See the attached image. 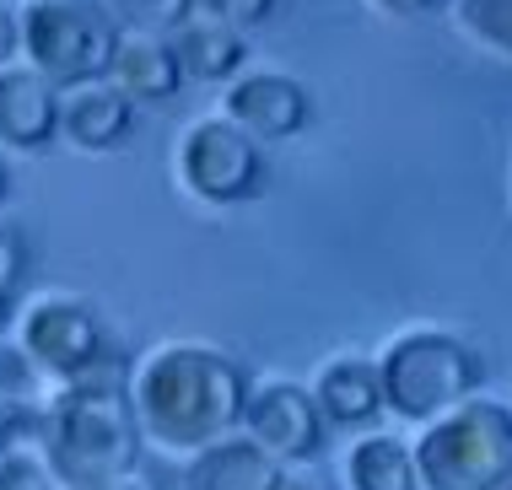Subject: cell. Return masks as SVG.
Instances as JSON below:
<instances>
[{"mask_svg": "<svg viewBox=\"0 0 512 490\" xmlns=\"http://www.w3.org/2000/svg\"><path fill=\"white\" fill-rule=\"evenodd\" d=\"M130 399L141 415L146 442L168 453H205V447L238 437L248 415V372L216 345H157L130 377Z\"/></svg>", "mask_w": 512, "mask_h": 490, "instance_id": "6da1fadb", "label": "cell"}, {"mask_svg": "<svg viewBox=\"0 0 512 490\" xmlns=\"http://www.w3.org/2000/svg\"><path fill=\"white\" fill-rule=\"evenodd\" d=\"M130 377L135 372L124 367V350L114 345L87 377L65 383L49 399L44 458L65 490L124 485L135 474V464H141L146 431H141V415H135V399H130Z\"/></svg>", "mask_w": 512, "mask_h": 490, "instance_id": "7a4b0ae2", "label": "cell"}, {"mask_svg": "<svg viewBox=\"0 0 512 490\" xmlns=\"http://www.w3.org/2000/svg\"><path fill=\"white\" fill-rule=\"evenodd\" d=\"M378 377H383V404L399 420L432 426L448 410L480 399L486 361H480L475 345L448 329H410L378 356Z\"/></svg>", "mask_w": 512, "mask_h": 490, "instance_id": "3957f363", "label": "cell"}, {"mask_svg": "<svg viewBox=\"0 0 512 490\" xmlns=\"http://www.w3.org/2000/svg\"><path fill=\"white\" fill-rule=\"evenodd\" d=\"M17 33L27 65L60 92L108 81L124 44V27L103 0H27L17 11Z\"/></svg>", "mask_w": 512, "mask_h": 490, "instance_id": "277c9868", "label": "cell"}, {"mask_svg": "<svg viewBox=\"0 0 512 490\" xmlns=\"http://www.w3.org/2000/svg\"><path fill=\"white\" fill-rule=\"evenodd\" d=\"M421 490H507L512 485V410L496 399H469L415 442Z\"/></svg>", "mask_w": 512, "mask_h": 490, "instance_id": "5b68a950", "label": "cell"}, {"mask_svg": "<svg viewBox=\"0 0 512 490\" xmlns=\"http://www.w3.org/2000/svg\"><path fill=\"white\" fill-rule=\"evenodd\" d=\"M178 184L200 205H248L265 194V151L232 119H195L178 140Z\"/></svg>", "mask_w": 512, "mask_h": 490, "instance_id": "8992f818", "label": "cell"}, {"mask_svg": "<svg viewBox=\"0 0 512 490\" xmlns=\"http://www.w3.org/2000/svg\"><path fill=\"white\" fill-rule=\"evenodd\" d=\"M17 350L38 372L60 377V383H76V377H87L114 350V340H108L103 318L81 297H44L22 313Z\"/></svg>", "mask_w": 512, "mask_h": 490, "instance_id": "52a82bcc", "label": "cell"}, {"mask_svg": "<svg viewBox=\"0 0 512 490\" xmlns=\"http://www.w3.org/2000/svg\"><path fill=\"white\" fill-rule=\"evenodd\" d=\"M243 437L254 447H265L281 469H292V464H313V458L324 453L329 420H324V410H318L313 388L265 383V388H254V399H248Z\"/></svg>", "mask_w": 512, "mask_h": 490, "instance_id": "ba28073f", "label": "cell"}, {"mask_svg": "<svg viewBox=\"0 0 512 490\" xmlns=\"http://www.w3.org/2000/svg\"><path fill=\"white\" fill-rule=\"evenodd\" d=\"M308 114H313L308 87L281 76V70H248L221 97V119H232L254 140H292L308 124Z\"/></svg>", "mask_w": 512, "mask_h": 490, "instance_id": "9c48e42d", "label": "cell"}, {"mask_svg": "<svg viewBox=\"0 0 512 490\" xmlns=\"http://www.w3.org/2000/svg\"><path fill=\"white\" fill-rule=\"evenodd\" d=\"M60 135V87L44 81L33 65L0 70V146L44 151Z\"/></svg>", "mask_w": 512, "mask_h": 490, "instance_id": "30bf717a", "label": "cell"}, {"mask_svg": "<svg viewBox=\"0 0 512 490\" xmlns=\"http://www.w3.org/2000/svg\"><path fill=\"white\" fill-rule=\"evenodd\" d=\"M130 124H135V103L114 81H87V87L60 92V135L76 151H114L124 146Z\"/></svg>", "mask_w": 512, "mask_h": 490, "instance_id": "8fae6325", "label": "cell"}, {"mask_svg": "<svg viewBox=\"0 0 512 490\" xmlns=\"http://www.w3.org/2000/svg\"><path fill=\"white\" fill-rule=\"evenodd\" d=\"M313 399L324 410L329 426H372L389 404H383V377H378V361L367 356H335L324 361L313 377Z\"/></svg>", "mask_w": 512, "mask_h": 490, "instance_id": "7c38bea8", "label": "cell"}, {"mask_svg": "<svg viewBox=\"0 0 512 490\" xmlns=\"http://www.w3.org/2000/svg\"><path fill=\"white\" fill-rule=\"evenodd\" d=\"M108 81H114L130 103H173L178 87H184V65H178V54H173V38L124 33Z\"/></svg>", "mask_w": 512, "mask_h": 490, "instance_id": "4fadbf2b", "label": "cell"}, {"mask_svg": "<svg viewBox=\"0 0 512 490\" xmlns=\"http://www.w3.org/2000/svg\"><path fill=\"white\" fill-rule=\"evenodd\" d=\"M286 469L248 437H227L189 458L184 490H281Z\"/></svg>", "mask_w": 512, "mask_h": 490, "instance_id": "5bb4252c", "label": "cell"}, {"mask_svg": "<svg viewBox=\"0 0 512 490\" xmlns=\"http://www.w3.org/2000/svg\"><path fill=\"white\" fill-rule=\"evenodd\" d=\"M173 54L184 65V76L195 81H238L248 65V33L243 27H227L216 17H189L184 27H173Z\"/></svg>", "mask_w": 512, "mask_h": 490, "instance_id": "9a60e30c", "label": "cell"}, {"mask_svg": "<svg viewBox=\"0 0 512 490\" xmlns=\"http://www.w3.org/2000/svg\"><path fill=\"white\" fill-rule=\"evenodd\" d=\"M345 485L351 490H421L415 447L389 431H372L345 453Z\"/></svg>", "mask_w": 512, "mask_h": 490, "instance_id": "2e32d148", "label": "cell"}, {"mask_svg": "<svg viewBox=\"0 0 512 490\" xmlns=\"http://www.w3.org/2000/svg\"><path fill=\"white\" fill-rule=\"evenodd\" d=\"M453 27L469 44L512 60V0H453Z\"/></svg>", "mask_w": 512, "mask_h": 490, "instance_id": "e0dca14e", "label": "cell"}, {"mask_svg": "<svg viewBox=\"0 0 512 490\" xmlns=\"http://www.w3.org/2000/svg\"><path fill=\"white\" fill-rule=\"evenodd\" d=\"M103 6L114 11L130 33H162V38L195 17V0H103Z\"/></svg>", "mask_w": 512, "mask_h": 490, "instance_id": "ac0fdd59", "label": "cell"}, {"mask_svg": "<svg viewBox=\"0 0 512 490\" xmlns=\"http://www.w3.org/2000/svg\"><path fill=\"white\" fill-rule=\"evenodd\" d=\"M0 490H65L54 480L49 458L38 453H6L0 458Z\"/></svg>", "mask_w": 512, "mask_h": 490, "instance_id": "d6986e66", "label": "cell"}, {"mask_svg": "<svg viewBox=\"0 0 512 490\" xmlns=\"http://www.w3.org/2000/svg\"><path fill=\"white\" fill-rule=\"evenodd\" d=\"M275 6L281 0H195V11L200 17H216V22H227V27H259V22H270L275 17Z\"/></svg>", "mask_w": 512, "mask_h": 490, "instance_id": "ffe728a7", "label": "cell"}, {"mask_svg": "<svg viewBox=\"0 0 512 490\" xmlns=\"http://www.w3.org/2000/svg\"><path fill=\"white\" fill-rule=\"evenodd\" d=\"M27 237H22V227L17 221H0V291L6 297H17L22 291V280H27Z\"/></svg>", "mask_w": 512, "mask_h": 490, "instance_id": "44dd1931", "label": "cell"}, {"mask_svg": "<svg viewBox=\"0 0 512 490\" xmlns=\"http://www.w3.org/2000/svg\"><path fill=\"white\" fill-rule=\"evenodd\" d=\"M372 6L389 17H432V11H442V0H372Z\"/></svg>", "mask_w": 512, "mask_h": 490, "instance_id": "7402d4cb", "label": "cell"}, {"mask_svg": "<svg viewBox=\"0 0 512 490\" xmlns=\"http://www.w3.org/2000/svg\"><path fill=\"white\" fill-rule=\"evenodd\" d=\"M281 490H329V485H324V480H313V474H297V469H286Z\"/></svg>", "mask_w": 512, "mask_h": 490, "instance_id": "603a6c76", "label": "cell"}, {"mask_svg": "<svg viewBox=\"0 0 512 490\" xmlns=\"http://www.w3.org/2000/svg\"><path fill=\"white\" fill-rule=\"evenodd\" d=\"M6 318H11V297L0 291V329H6Z\"/></svg>", "mask_w": 512, "mask_h": 490, "instance_id": "cb8c5ba5", "label": "cell"}, {"mask_svg": "<svg viewBox=\"0 0 512 490\" xmlns=\"http://www.w3.org/2000/svg\"><path fill=\"white\" fill-rule=\"evenodd\" d=\"M0 200H6V162H0Z\"/></svg>", "mask_w": 512, "mask_h": 490, "instance_id": "d4e9b609", "label": "cell"}, {"mask_svg": "<svg viewBox=\"0 0 512 490\" xmlns=\"http://www.w3.org/2000/svg\"><path fill=\"white\" fill-rule=\"evenodd\" d=\"M98 490H135V485H98Z\"/></svg>", "mask_w": 512, "mask_h": 490, "instance_id": "484cf974", "label": "cell"}, {"mask_svg": "<svg viewBox=\"0 0 512 490\" xmlns=\"http://www.w3.org/2000/svg\"><path fill=\"white\" fill-rule=\"evenodd\" d=\"M0 6H6V0H0Z\"/></svg>", "mask_w": 512, "mask_h": 490, "instance_id": "4316f807", "label": "cell"}, {"mask_svg": "<svg viewBox=\"0 0 512 490\" xmlns=\"http://www.w3.org/2000/svg\"><path fill=\"white\" fill-rule=\"evenodd\" d=\"M507 490H512V485H507Z\"/></svg>", "mask_w": 512, "mask_h": 490, "instance_id": "83f0119b", "label": "cell"}]
</instances>
